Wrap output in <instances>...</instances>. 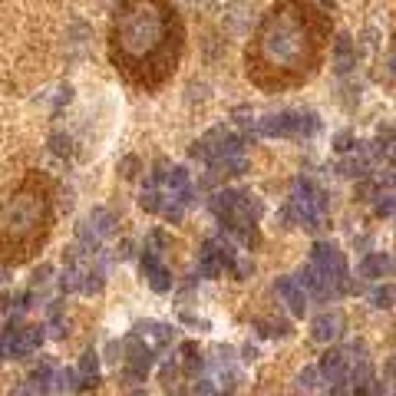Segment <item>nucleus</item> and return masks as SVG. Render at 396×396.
I'll return each instance as SVG.
<instances>
[{
  "mask_svg": "<svg viewBox=\"0 0 396 396\" xmlns=\"http://www.w3.org/2000/svg\"><path fill=\"white\" fill-rule=\"evenodd\" d=\"M390 271H393V261H390V254H383V251H373V254H367V258L360 261V277L376 281V277H386Z\"/></svg>",
  "mask_w": 396,
  "mask_h": 396,
  "instance_id": "obj_13",
  "label": "nucleus"
},
{
  "mask_svg": "<svg viewBox=\"0 0 396 396\" xmlns=\"http://www.w3.org/2000/svg\"><path fill=\"white\" fill-rule=\"evenodd\" d=\"M211 211L231 231H238L245 245H258V231H254V224L261 218L258 195H251V192H218V195L211 198Z\"/></svg>",
  "mask_w": 396,
  "mask_h": 396,
  "instance_id": "obj_4",
  "label": "nucleus"
},
{
  "mask_svg": "<svg viewBox=\"0 0 396 396\" xmlns=\"http://www.w3.org/2000/svg\"><path fill=\"white\" fill-rule=\"evenodd\" d=\"M330 396H353L346 386H330Z\"/></svg>",
  "mask_w": 396,
  "mask_h": 396,
  "instance_id": "obj_20",
  "label": "nucleus"
},
{
  "mask_svg": "<svg viewBox=\"0 0 396 396\" xmlns=\"http://www.w3.org/2000/svg\"><path fill=\"white\" fill-rule=\"evenodd\" d=\"M314 129H317V119L304 116V112H281V116L261 119L264 136H304V132H314Z\"/></svg>",
  "mask_w": 396,
  "mask_h": 396,
  "instance_id": "obj_7",
  "label": "nucleus"
},
{
  "mask_svg": "<svg viewBox=\"0 0 396 396\" xmlns=\"http://www.w3.org/2000/svg\"><path fill=\"white\" fill-rule=\"evenodd\" d=\"M340 330H344V314H340V310H323V314H317L314 323H310V337L321 340V344L337 340Z\"/></svg>",
  "mask_w": 396,
  "mask_h": 396,
  "instance_id": "obj_12",
  "label": "nucleus"
},
{
  "mask_svg": "<svg viewBox=\"0 0 396 396\" xmlns=\"http://www.w3.org/2000/svg\"><path fill=\"white\" fill-rule=\"evenodd\" d=\"M53 182L30 169L13 188L0 192V258L26 261L50 235Z\"/></svg>",
  "mask_w": 396,
  "mask_h": 396,
  "instance_id": "obj_3",
  "label": "nucleus"
},
{
  "mask_svg": "<svg viewBox=\"0 0 396 396\" xmlns=\"http://www.w3.org/2000/svg\"><path fill=\"white\" fill-rule=\"evenodd\" d=\"M76 380H79L76 386H96L99 383V360H96V353H93V350H89V353H83L79 367H76Z\"/></svg>",
  "mask_w": 396,
  "mask_h": 396,
  "instance_id": "obj_14",
  "label": "nucleus"
},
{
  "mask_svg": "<svg viewBox=\"0 0 396 396\" xmlns=\"http://www.w3.org/2000/svg\"><path fill=\"white\" fill-rule=\"evenodd\" d=\"M393 294H396V287H393Z\"/></svg>",
  "mask_w": 396,
  "mask_h": 396,
  "instance_id": "obj_22",
  "label": "nucleus"
},
{
  "mask_svg": "<svg viewBox=\"0 0 396 396\" xmlns=\"http://www.w3.org/2000/svg\"><path fill=\"white\" fill-rule=\"evenodd\" d=\"M235 251H231V245H224V241H218V238H208L205 245H201V251H198V271L205 274V277H218V274L224 271H235Z\"/></svg>",
  "mask_w": 396,
  "mask_h": 396,
  "instance_id": "obj_6",
  "label": "nucleus"
},
{
  "mask_svg": "<svg viewBox=\"0 0 396 396\" xmlns=\"http://www.w3.org/2000/svg\"><path fill=\"white\" fill-rule=\"evenodd\" d=\"M192 396H215V386H211L208 380H198V383L192 386Z\"/></svg>",
  "mask_w": 396,
  "mask_h": 396,
  "instance_id": "obj_19",
  "label": "nucleus"
},
{
  "mask_svg": "<svg viewBox=\"0 0 396 396\" xmlns=\"http://www.w3.org/2000/svg\"><path fill=\"white\" fill-rule=\"evenodd\" d=\"M317 373H321L323 380L330 386H346V353L344 350H337V346H330V350H323L321 363H317Z\"/></svg>",
  "mask_w": 396,
  "mask_h": 396,
  "instance_id": "obj_9",
  "label": "nucleus"
},
{
  "mask_svg": "<svg viewBox=\"0 0 396 396\" xmlns=\"http://www.w3.org/2000/svg\"><path fill=\"white\" fill-rule=\"evenodd\" d=\"M142 274H146L148 287L159 291V294H165V291L172 287V271L162 264V258L155 251H146V254H142Z\"/></svg>",
  "mask_w": 396,
  "mask_h": 396,
  "instance_id": "obj_11",
  "label": "nucleus"
},
{
  "mask_svg": "<svg viewBox=\"0 0 396 396\" xmlns=\"http://www.w3.org/2000/svg\"><path fill=\"white\" fill-rule=\"evenodd\" d=\"M106 43L112 70L129 86L155 93L185 56V24L172 0H119Z\"/></svg>",
  "mask_w": 396,
  "mask_h": 396,
  "instance_id": "obj_2",
  "label": "nucleus"
},
{
  "mask_svg": "<svg viewBox=\"0 0 396 396\" xmlns=\"http://www.w3.org/2000/svg\"><path fill=\"white\" fill-rule=\"evenodd\" d=\"M274 294L284 300L294 317H304V310H307V291L297 284V277H277L274 281Z\"/></svg>",
  "mask_w": 396,
  "mask_h": 396,
  "instance_id": "obj_10",
  "label": "nucleus"
},
{
  "mask_svg": "<svg viewBox=\"0 0 396 396\" xmlns=\"http://www.w3.org/2000/svg\"><path fill=\"white\" fill-rule=\"evenodd\" d=\"M317 376H321V373H317V367H307V370H300L297 383L304 386V390H314V386H317Z\"/></svg>",
  "mask_w": 396,
  "mask_h": 396,
  "instance_id": "obj_17",
  "label": "nucleus"
},
{
  "mask_svg": "<svg viewBox=\"0 0 396 396\" xmlns=\"http://www.w3.org/2000/svg\"><path fill=\"white\" fill-rule=\"evenodd\" d=\"M393 287H376V291H373V304H376V307H390V304H393Z\"/></svg>",
  "mask_w": 396,
  "mask_h": 396,
  "instance_id": "obj_16",
  "label": "nucleus"
},
{
  "mask_svg": "<svg viewBox=\"0 0 396 396\" xmlns=\"http://www.w3.org/2000/svg\"><path fill=\"white\" fill-rule=\"evenodd\" d=\"M152 370V350H148L139 337H129L125 340V373L129 380H146V373Z\"/></svg>",
  "mask_w": 396,
  "mask_h": 396,
  "instance_id": "obj_8",
  "label": "nucleus"
},
{
  "mask_svg": "<svg viewBox=\"0 0 396 396\" xmlns=\"http://www.w3.org/2000/svg\"><path fill=\"white\" fill-rule=\"evenodd\" d=\"M205 367V357H201V350H198V344H182V370L192 373V376H198V370Z\"/></svg>",
  "mask_w": 396,
  "mask_h": 396,
  "instance_id": "obj_15",
  "label": "nucleus"
},
{
  "mask_svg": "<svg viewBox=\"0 0 396 396\" xmlns=\"http://www.w3.org/2000/svg\"><path fill=\"white\" fill-rule=\"evenodd\" d=\"M330 37L334 24L314 0H274L245 47V76L261 93L304 86L321 73Z\"/></svg>",
  "mask_w": 396,
  "mask_h": 396,
  "instance_id": "obj_1",
  "label": "nucleus"
},
{
  "mask_svg": "<svg viewBox=\"0 0 396 396\" xmlns=\"http://www.w3.org/2000/svg\"><path fill=\"white\" fill-rule=\"evenodd\" d=\"M386 376H390V380H396V357L386 363Z\"/></svg>",
  "mask_w": 396,
  "mask_h": 396,
  "instance_id": "obj_21",
  "label": "nucleus"
},
{
  "mask_svg": "<svg viewBox=\"0 0 396 396\" xmlns=\"http://www.w3.org/2000/svg\"><path fill=\"white\" fill-rule=\"evenodd\" d=\"M386 79L396 83V33H393V43H390V53H386Z\"/></svg>",
  "mask_w": 396,
  "mask_h": 396,
  "instance_id": "obj_18",
  "label": "nucleus"
},
{
  "mask_svg": "<svg viewBox=\"0 0 396 396\" xmlns=\"http://www.w3.org/2000/svg\"><path fill=\"white\" fill-rule=\"evenodd\" d=\"M291 222H297L300 228H307V231H314V228H321V222L327 218V198H323V192L317 185H310V182H297L294 195H291V201H287V211H284Z\"/></svg>",
  "mask_w": 396,
  "mask_h": 396,
  "instance_id": "obj_5",
  "label": "nucleus"
}]
</instances>
